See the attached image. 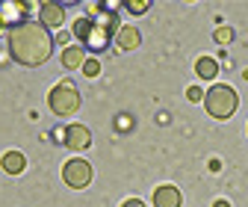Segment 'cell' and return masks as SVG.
Returning a JSON list of instances; mask_svg holds the SVG:
<instances>
[{
    "instance_id": "16",
    "label": "cell",
    "mask_w": 248,
    "mask_h": 207,
    "mask_svg": "<svg viewBox=\"0 0 248 207\" xmlns=\"http://www.w3.org/2000/svg\"><path fill=\"white\" fill-rule=\"evenodd\" d=\"M121 9H127V12H133V15H142V12L151 9V3H148V0H124Z\"/></svg>"
},
{
    "instance_id": "21",
    "label": "cell",
    "mask_w": 248,
    "mask_h": 207,
    "mask_svg": "<svg viewBox=\"0 0 248 207\" xmlns=\"http://www.w3.org/2000/svg\"><path fill=\"white\" fill-rule=\"evenodd\" d=\"M65 136H68V127H53V142L65 145Z\"/></svg>"
},
{
    "instance_id": "4",
    "label": "cell",
    "mask_w": 248,
    "mask_h": 207,
    "mask_svg": "<svg viewBox=\"0 0 248 207\" xmlns=\"http://www.w3.org/2000/svg\"><path fill=\"white\" fill-rule=\"evenodd\" d=\"M92 163L89 160H83V157H74V160H68L65 166H62V181H65L71 190H83V187H89L92 184Z\"/></svg>"
},
{
    "instance_id": "10",
    "label": "cell",
    "mask_w": 248,
    "mask_h": 207,
    "mask_svg": "<svg viewBox=\"0 0 248 207\" xmlns=\"http://www.w3.org/2000/svg\"><path fill=\"white\" fill-rule=\"evenodd\" d=\"M115 45H118L121 50H136V48L142 45V33H139L136 27H121L118 36H115Z\"/></svg>"
},
{
    "instance_id": "12",
    "label": "cell",
    "mask_w": 248,
    "mask_h": 207,
    "mask_svg": "<svg viewBox=\"0 0 248 207\" xmlns=\"http://www.w3.org/2000/svg\"><path fill=\"white\" fill-rule=\"evenodd\" d=\"M0 169H3L6 175H21L27 169V157L21 151H6L3 157H0Z\"/></svg>"
},
{
    "instance_id": "9",
    "label": "cell",
    "mask_w": 248,
    "mask_h": 207,
    "mask_svg": "<svg viewBox=\"0 0 248 207\" xmlns=\"http://www.w3.org/2000/svg\"><path fill=\"white\" fill-rule=\"evenodd\" d=\"M154 207H180V190L177 187H157L154 190Z\"/></svg>"
},
{
    "instance_id": "7",
    "label": "cell",
    "mask_w": 248,
    "mask_h": 207,
    "mask_svg": "<svg viewBox=\"0 0 248 207\" xmlns=\"http://www.w3.org/2000/svg\"><path fill=\"white\" fill-rule=\"evenodd\" d=\"M39 21L47 27V30H56L65 24V6L62 3H53V0H45V3L39 6Z\"/></svg>"
},
{
    "instance_id": "1",
    "label": "cell",
    "mask_w": 248,
    "mask_h": 207,
    "mask_svg": "<svg viewBox=\"0 0 248 207\" xmlns=\"http://www.w3.org/2000/svg\"><path fill=\"white\" fill-rule=\"evenodd\" d=\"M6 39H9V56L27 68H36V65L47 63L50 53H53V45H56L50 30L42 21H24Z\"/></svg>"
},
{
    "instance_id": "5",
    "label": "cell",
    "mask_w": 248,
    "mask_h": 207,
    "mask_svg": "<svg viewBox=\"0 0 248 207\" xmlns=\"http://www.w3.org/2000/svg\"><path fill=\"white\" fill-rule=\"evenodd\" d=\"M27 12H33V9H30V3H24V0H0V24H3L9 33L27 21Z\"/></svg>"
},
{
    "instance_id": "17",
    "label": "cell",
    "mask_w": 248,
    "mask_h": 207,
    "mask_svg": "<svg viewBox=\"0 0 248 207\" xmlns=\"http://www.w3.org/2000/svg\"><path fill=\"white\" fill-rule=\"evenodd\" d=\"M83 74H86V77H98V74H101V63H98L95 56H89V59H86V65H83Z\"/></svg>"
},
{
    "instance_id": "13",
    "label": "cell",
    "mask_w": 248,
    "mask_h": 207,
    "mask_svg": "<svg viewBox=\"0 0 248 207\" xmlns=\"http://www.w3.org/2000/svg\"><path fill=\"white\" fill-rule=\"evenodd\" d=\"M109 33L107 30H101V27H92V33H89V39H86V50H95V53H101V50H107L109 48Z\"/></svg>"
},
{
    "instance_id": "15",
    "label": "cell",
    "mask_w": 248,
    "mask_h": 207,
    "mask_svg": "<svg viewBox=\"0 0 248 207\" xmlns=\"http://www.w3.org/2000/svg\"><path fill=\"white\" fill-rule=\"evenodd\" d=\"M92 27H95V24H92V18H89V15H80V18L71 24V36L80 39V42L86 45V39H89V33H92Z\"/></svg>"
},
{
    "instance_id": "20",
    "label": "cell",
    "mask_w": 248,
    "mask_h": 207,
    "mask_svg": "<svg viewBox=\"0 0 248 207\" xmlns=\"http://www.w3.org/2000/svg\"><path fill=\"white\" fill-rule=\"evenodd\" d=\"M71 39H74V36L68 33V30H59V33L53 36V42H56V45H65V48H68V42H71Z\"/></svg>"
},
{
    "instance_id": "22",
    "label": "cell",
    "mask_w": 248,
    "mask_h": 207,
    "mask_svg": "<svg viewBox=\"0 0 248 207\" xmlns=\"http://www.w3.org/2000/svg\"><path fill=\"white\" fill-rule=\"evenodd\" d=\"M130 125H133L130 115H121V118H118V127H121V130H130Z\"/></svg>"
},
{
    "instance_id": "14",
    "label": "cell",
    "mask_w": 248,
    "mask_h": 207,
    "mask_svg": "<svg viewBox=\"0 0 248 207\" xmlns=\"http://www.w3.org/2000/svg\"><path fill=\"white\" fill-rule=\"evenodd\" d=\"M195 74H198L201 80H216V74H219V63H216L213 56H198Z\"/></svg>"
},
{
    "instance_id": "23",
    "label": "cell",
    "mask_w": 248,
    "mask_h": 207,
    "mask_svg": "<svg viewBox=\"0 0 248 207\" xmlns=\"http://www.w3.org/2000/svg\"><path fill=\"white\" fill-rule=\"evenodd\" d=\"M121 207H145L142 198H127V201H121Z\"/></svg>"
},
{
    "instance_id": "3",
    "label": "cell",
    "mask_w": 248,
    "mask_h": 207,
    "mask_svg": "<svg viewBox=\"0 0 248 207\" xmlns=\"http://www.w3.org/2000/svg\"><path fill=\"white\" fill-rule=\"evenodd\" d=\"M47 107L56 115H71V112H77L80 110V92H77V86L71 80H59L50 89V95H47Z\"/></svg>"
},
{
    "instance_id": "24",
    "label": "cell",
    "mask_w": 248,
    "mask_h": 207,
    "mask_svg": "<svg viewBox=\"0 0 248 207\" xmlns=\"http://www.w3.org/2000/svg\"><path fill=\"white\" fill-rule=\"evenodd\" d=\"M213 207H231V204H228V201H225V198H219V201H216V204H213Z\"/></svg>"
},
{
    "instance_id": "2",
    "label": "cell",
    "mask_w": 248,
    "mask_h": 207,
    "mask_svg": "<svg viewBox=\"0 0 248 207\" xmlns=\"http://www.w3.org/2000/svg\"><path fill=\"white\" fill-rule=\"evenodd\" d=\"M204 110L213 115V118H231L236 110H239V95L236 89L228 86V83H216L207 89V98H204Z\"/></svg>"
},
{
    "instance_id": "8",
    "label": "cell",
    "mask_w": 248,
    "mask_h": 207,
    "mask_svg": "<svg viewBox=\"0 0 248 207\" xmlns=\"http://www.w3.org/2000/svg\"><path fill=\"white\" fill-rule=\"evenodd\" d=\"M89 145H92V130L86 125H68L65 148H71V151H86Z\"/></svg>"
},
{
    "instance_id": "25",
    "label": "cell",
    "mask_w": 248,
    "mask_h": 207,
    "mask_svg": "<svg viewBox=\"0 0 248 207\" xmlns=\"http://www.w3.org/2000/svg\"><path fill=\"white\" fill-rule=\"evenodd\" d=\"M0 36H9V30H6L3 24H0Z\"/></svg>"
},
{
    "instance_id": "6",
    "label": "cell",
    "mask_w": 248,
    "mask_h": 207,
    "mask_svg": "<svg viewBox=\"0 0 248 207\" xmlns=\"http://www.w3.org/2000/svg\"><path fill=\"white\" fill-rule=\"evenodd\" d=\"M89 12H92L89 18H92V24H95V27L107 30L109 36H118V30H121V15H118V12H107L104 3H92Z\"/></svg>"
},
{
    "instance_id": "11",
    "label": "cell",
    "mask_w": 248,
    "mask_h": 207,
    "mask_svg": "<svg viewBox=\"0 0 248 207\" xmlns=\"http://www.w3.org/2000/svg\"><path fill=\"white\" fill-rule=\"evenodd\" d=\"M86 48L83 45H68L65 50H62V65L65 68H83L86 65Z\"/></svg>"
},
{
    "instance_id": "19",
    "label": "cell",
    "mask_w": 248,
    "mask_h": 207,
    "mask_svg": "<svg viewBox=\"0 0 248 207\" xmlns=\"http://www.w3.org/2000/svg\"><path fill=\"white\" fill-rule=\"evenodd\" d=\"M231 39H233V27H225L222 24L219 30H216V42H219V45H228Z\"/></svg>"
},
{
    "instance_id": "18",
    "label": "cell",
    "mask_w": 248,
    "mask_h": 207,
    "mask_svg": "<svg viewBox=\"0 0 248 207\" xmlns=\"http://www.w3.org/2000/svg\"><path fill=\"white\" fill-rule=\"evenodd\" d=\"M186 98H189L192 104H204V98H207V92H204V89H201V86H189V89H186Z\"/></svg>"
}]
</instances>
